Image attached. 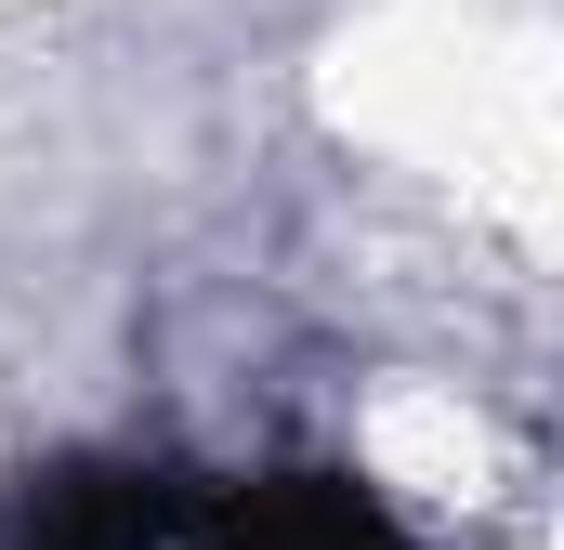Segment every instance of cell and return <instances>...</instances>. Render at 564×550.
<instances>
[{"instance_id":"6da1fadb","label":"cell","mask_w":564,"mask_h":550,"mask_svg":"<svg viewBox=\"0 0 564 550\" xmlns=\"http://www.w3.org/2000/svg\"><path fill=\"white\" fill-rule=\"evenodd\" d=\"M197 472L158 459H40L0 485V550H171Z\"/></svg>"}]
</instances>
